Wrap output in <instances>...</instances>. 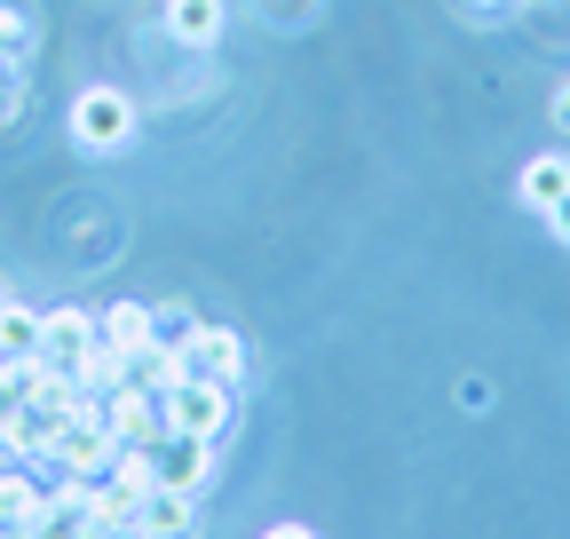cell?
Masks as SVG:
<instances>
[{
  "label": "cell",
  "instance_id": "obj_1",
  "mask_svg": "<svg viewBox=\"0 0 570 539\" xmlns=\"http://www.w3.org/2000/svg\"><path fill=\"white\" fill-rule=\"evenodd\" d=\"M159 404H167V429H175V437H214V444H223L230 421H238V396H230L223 381H206V373H183Z\"/></svg>",
  "mask_w": 570,
  "mask_h": 539
},
{
  "label": "cell",
  "instance_id": "obj_2",
  "mask_svg": "<svg viewBox=\"0 0 570 539\" xmlns=\"http://www.w3.org/2000/svg\"><path fill=\"white\" fill-rule=\"evenodd\" d=\"M71 144L80 151H127L135 144V104L119 88H80V104H71Z\"/></svg>",
  "mask_w": 570,
  "mask_h": 539
},
{
  "label": "cell",
  "instance_id": "obj_3",
  "mask_svg": "<svg viewBox=\"0 0 570 539\" xmlns=\"http://www.w3.org/2000/svg\"><path fill=\"white\" fill-rule=\"evenodd\" d=\"M111 460H119V429L104 421V404H96V413H80V421L63 429V444H56V477L96 484V477H111Z\"/></svg>",
  "mask_w": 570,
  "mask_h": 539
},
{
  "label": "cell",
  "instance_id": "obj_4",
  "mask_svg": "<svg viewBox=\"0 0 570 539\" xmlns=\"http://www.w3.org/2000/svg\"><path fill=\"white\" fill-rule=\"evenodd\" d=\"M96 342H104V325H96L88 310H71V302H56V310H40V357H48L56 373H80Z\"/></svg>",
  "mask_w": 570,
  "mask_h": 539
},
{
  "label": "cell",
  "instance_id": "obj_5",
  "mask_svg": "<svg viewBox=\"0 0 570 539\" xmlns=\"http://www.w3.org/2000/svg\"><path fill=\"white\" fill-rule=\"evenodd\" d=\"M183 365L190 373H206V381H223V389H238L246 381V342H238V333L230 325H183Z\"/></svg>",
  "mask_w": 570,
  "mask_h": 539
},
{
  "label": "cell",
  "instance_id": "obj_6",
  "mask_svg": "<svg viewBox=\"0 0 570 539\" xmlns=\"http://www.w3.org/2000/svg\"><path fill=\"white\" fill-rule=\"evenodd\" d=\"M104 421L119 429V444H159V437H167V404H159L151 389L119 381V389L104 396Z\"/></svg>",
  "mask_w": 570,
  "mask_h": 539
},
{
  "label": "cell",
  "instance_id": "obj_7",
  "mask_svg": "<svg viewBox=\"0 0 570 539\" xmlns=\"http://www.w3.org/2000/svg\"><path fill=\"white\" fill-rule=\"evenodd\" d=\"M214 437H159V484H175V492H206V477H214Z\"/></svg>",
  "mask_w": 570,
  "mask_h": 539
},
{
  "label": "cell",
  "instance_id": "obj_8",
  "mask_svg": "<svg viewBox=\"0 0 570 539\" xmlns=\"http://www.w3.org/2000/svg\"><path fill=\"white\" fill-rule=\"evenodd\" d=\"M48 484L32 477V468H9L0 477V531H48Z\"/></svg>",
  "mask_w": 570,
  "mask_h": 539
},
{
  "label": "cell",
  "instance_id": "obj_9",
  "mask_svg": "<svg viewBox=\"0 0 570 539\" xmlns=\"http://www.w3.org/2000/svg\"><path fill=\"white\" fill-rule=\"evenodd\" d=\"M190 523H198V492H175V484L142 492V508H135L142 539H190Z\"/></svg>",
  "mask_w": 570,
  "mask_h": 539
},
{
  "label": "cell",
  "instance_id": "obj_10",
  "mask_svg": "<svg viewBox=\"0 0 570 539\" xmlns=\"http://www.w3.org/2000/svg\"><path fill=\"white\" fill-rule=\"evenodd\" d=\"M515 198L531 215H554L562 198H570V151H539V159H523V175H515Z\"/></svg>",
  "mask_w": 570,
  "mask_h": 539
},
{
  "label": "cell",
  "instance_id": "obj_11",
  "mask_svg": "<svg viewBox=\"0 0 570 539\" xmlns=\"http://www.w3.org/2000/svg\"><path fill=\"white\" fill-rule=\"evenodd\" d=\"M96 325H104V342H111L119 357H142V350L159 342V310H151V302H111Z\"/></svg>",
  "mask_w": 570,
  "mask_h": 539
},
{
  "label": "cell",
  "instance_id": "obj_12",
  "mask_svg": "<svg viewBox=\"0 0 570 539\" xmlns=\"http://www.w3.org/2000/svg\"><path fill=\"white\" fill-rule=\"evenodd\" d=\"M223 0H167V32L183 40V48H214L223 40Z\"/></svg>",
  "mask_w": 570,
  "mask_h": 539
},
{
  "label": "cell",
  "instance_id": "obj_13",
  "mask_svg": "<svg viewBox=\"0 0 570 539\" xmlns=\"http://www.w3.org/2000/svg\"><path fill=\"white\" fill-rule=\"evenodd\" d=\"M183 373H190V365H183V350H175V342H151L142 357H127V381H135V389H151V396H167Z\"/></svg>",
  "mask_w": 570,
  "mask_h": 539
},
{
  "label": "cell",
  "instance_id": "obj_14",
  "mask_svg": "<svg viewBox=\"0 0 570 539\" xmlns=\"http://www.w3.org/2000/svg\"><path fill=\"white\" fill-rule=\"evenodd\" d=\"M0 357H40V310L0 302Z\"/></svg>",
  "mask_w": 570,
  "mask_h": 539
},
{
  "label": "cell",
  "instance_id": "obj_15",
  "mask_svg": "<svg viewBox=\"0 0 570 539\" xmlns=\"http://www.w3.org/2000/svg\"><path fill=\"white\" fill-rule=\"evenodd\" d=\"M71 381H80V389H88V396L104 404V396H111V389L127 381V357H119L111 342H96V350H88V365H80V373H71Z\"/></svg>",
  "mask_w": 570,
  "mask_h": 539
},
{
  "label": "cell",
  "instance_id": "obj_16",
  "mask_svg": "<svg viewBox=\"0 0 570 539\" xmlns=\"http://www.w3.org/2000/svg\"><path fill=\"white\" fill-rule=\"evenodd\" d=\"M24 40H32V24H24V17H17V9H0V48H9V56H17V48H24Z\"/></svg>",
  "mask_w": 570,
  "mask_h": 539
},
{
  "label": "cell",
  "instance_id": "obj_17",
  "mask_svg": "<svg viewBox=\"0 0 570 539\" xmlns=\"http://www.w3.org/2000/svg\"><path fill=\"white\" fill-rule=\"evenodd\" d=\"M17 119V72H0V127Z\"/></svg>",
  "mask_w": 570,
  "mask_h": 539
},
{
  "label": "cell",
  "instance_id": "obj_18",
  "mask_svg": "<svg viewBox=\"0 0 570 539\" xmlns=\"http://www.w3.org/2000/svg\"><path fill=\"white\" fill-rule=\"evenodd\" d=\"M262 539H317V531H309V523H269Z\"/></svg>",
  "mask_w": 570,
  "mask_h": 539
},
{
  "label": "cell",
  "instance_id": "obj_19",
  "mask_svg": "<svg viewBox=\"0 0 570 539\" xmlns=\"http://www.w3.org/2000/svg\"><path fill=\"white\" fill-rule=\"evenodd\" d=\"M317 0H269V17H309Z\"/></svg>",
  "mask_w": 570,
  "mask_h": 539
},
{
  "label": "cell",
  "instance_id": "obj_20",
  "mask_svg": "<svg viewBox=\"0 0 570 539\" xmlns=\"http://www.w3.org/2000/svg\"><path fill=\"white\" fill-rule=\"evenodd\" d=\"M515 0H468V17H508Z\"/></svg>",
  "mask_w": 570,
  "mask_h": 539
},
{
  "label": "cell",
  "instance_id": "obj_21",
  "mask_svg": "<svg viewBox=\"0 0 570 539\" xmlns=\"http://www.w3.org/2000/svg\"><path fill=\"white\" fill-rule=\"evenodd\" d=\"M547 223H554V238H562V246H570V198H562V207H554V215H547Z\"/></svg>",
  "mask_w": 570,
  "mask_h": 539
},
{
  "label": "cell",
  "instance_id": "obj_22",
  "mask_svg": "<svg viewBox=\"0 0 570 539\" xmlns=\"http://www.w3.org/2000/svg\"><path fill=\"white\" fill-rule=\"evenodd\" d=\"M554 127H570V80H562V96H554Z\"/></svg>",
  "mask_w": 570,
  "mask_h": 539
},
{
  "label": "cell",
  "instance_id": "obj_23",
  "mask_svg": "<svg viewBox=\"0 0 570 539\" xmlns=\"http://www.w3.org/2000/svg\"><path fill=\"white\" fill-rule=\"evenodd\" d=\"M104 539H142V531L135 523H104Z\"/></svg>",
  "mask_w": 570,
  "mask_h": 539
},
{
  "label": "cell",
  "instance_id": "obj_24",
  "mask_svg": "<svg viewBox=\"0 0 570 539\" xmlns=\"http://www.w3.org/2000/svg\"><path fill=\"white\" fill-rule=\"evenodd\" d=\"M0 72H17V56H9V48H0Z\"/></svg>",
  "mask_w": 570,
  "mask_h": 539
},
{
  "label": "cell",
  "instance_id": "obj_25",
  "mask_svg": "<svg viewBox=\"0 0 570 539\" xmlns=\"http://www.w3.org/2000/svg\"><path fill=\"white\" fill-rule=\"evenodd\" d=\"M0 302H9V286H0Z\"/></svg>",
  "mask_w": 570,
  "mask_h": 539
},
{
  "label": "cell",
  "instance_id": "obj_26",
  "mask_svg": "<svg viewBox=\"0 0 570 539\" xmlns=\"http://www.w3.org/2000/svg\"><path fill=\"white\" fill-rule=\"evenodd\" d=\"M0 539H9V531H0Z\"/></svg>",
  "mask_w": 570,
  "mask_h": 539
},
{
  "label": "cell",
  "instance_id": "obj_27",
  "mask_svg": "<svg viewBox=\"0 0 570 539\" xmlns=\"http://www.w3.org/2000/svg\"><path fill=\"white\" fill-rule=\"evenodd\" d=\"M0 365H9V357H0Z\"/></svg>",
  "mask_w": 570,
  "mask_h": 539
}]
</instances>
